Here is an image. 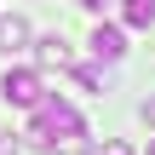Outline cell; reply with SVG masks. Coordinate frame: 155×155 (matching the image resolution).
I'll use <instances>...</instances> for the list:
<instances>
[{
  "label": "cell",
  "instance_id": "7a4b0ae2",
  "mask_svg": "<svg viewBox=\"0 0 155 155\" xmlns=\"http://www.w3.org/2000/svg\"><path fill=\"white\" fill-rule=\"evenodd\" d=\"M40 92H46V86H40V75H35V69H6V75H0V98H6V104H17V109H35V104H40Z\"/></svg>",
  "mask_w": 155,
  "mask_h": 155
},
{
  "label": "cell",
  "instance_id": "8992f818",
  "mask_svg": "<svg viewBox=\"0 0 155 155\" xmlns=\"http://www.w3.org/2000/svg\"><path fill=\"white\" fill-rule=\"evenodd\" d=\"M35 52H40V63H58V69H69V63H75V58H69V46H63L58 35H52V40H40Z\"/></svg>",
  "mask_w": 155,
  "mask_h": 155
},
{
  "label": "cell",
  "instance_id": "3957f363",
  "mask_svg": "<svg viewBox=\"0 0 155 155\" xmlns=\"http://www.w3.org/2000/svg\"><path fill=\"white\" fill-rule=\"evenodd\" d=\"M92 58H104V63H121V58H127V35H121L115 23H98V29H92Z\"/></svg>",
  "mask_w": 155,
  "mask_h": 155
},
{
  "label": "cell",
  "instance_id": "6da1fadb",
  "mask_svg": "<svg viewBox=\"0 0 155 155\" xmlns=\"http://www.w3.org/2000/svg\"><path fill=\"white\" fill-rule=\"evenodd\" d=\"M29 115H35V121H29V138H35V144H52V138H63V132H81L75 104H63L58 92H40V104H35Z\"/></svg>",
  "mask_w": 155,
  "mask_h": 155
},
{
  "label": "cell",
  "instance_id": "5b68a950",
  "mask_svg": "<svg viewBox=\"0 0 155 155\" xmlns=\"http://www.w3.org/2000/svg\"><path fill=\"white\" fill-rule=\"evenodd\" d=\"M121 17H127V29H150L155 23V0H121Z\"/></svg>",
  "mask_w": 155,
  "mask_h": 155
},
{
  "label": "cell",
  "instance_id": "52a82bcc",
  "mask_svg": "<svg viewBox=\"0 0 155 155\" xmlns=\"http://www.w3.org/2000/svg\"><path fill=\"white\" fill-rule=\"evenodd\" d=\"M69 69H75V86L81 92H104V75L98 69H81V63H69Z\"/></svg>",
  "mask_w": 155,
  "mask_h": 155
},
{
  "label": "cell",
  "instance_id": "7c38bea8",
  "mask_svg": "<svg viewBox=\"0 0 155 155\" xmlns=\"http://www.w3.org/2000/svg\"><path fill=\"white\" fill-rule=\"evenodd\" d=\"M150 155H155V144H150Z\"/></svg>",
  "mask_w": 155,
  "mask_h": 155
},
{
  "label": "cell",
  "instance_id": "8fae6325",
  "mask_svg": "<svg viewBox=\"0 0 155 155\" xmlns=\"http://www.w3.org/2000/svg\"><path fill=\"white\" fill-rule=\"evenodd\" d=\"M75 6H86V12H98V6H104V0H75Z\"/></svg>",
  "mask_w": 155,
  "mask_h": 155
},
{
  "label": "cell",
  "instance_id": "9c48e42d",
  "mask_svg": "<svg viewBox=\"0 0 155 155\" xmlns=\"http://www.w3.org/2000/svg\"><path fill=\"white\" fill-rule=\"evenodd\" d=\"M0 155H17V138L12 132H0Z\"/></svg>",
  "mask_w": 155,
  "mask_h": 155
},
{
  "label": "cell",
  "instance_id": "277c9868",
  "mask_svg": "<svg viewBox=\"0 0 155 155\" xmlns=\"http://www.w3.org/2000/svg\"><path fill=\"white\" fill-rule=\"evenodd\" d=\"M29 46V23L23 17H0V52L12 58V52H23Z\"/></svg>",
  "mask_w": 155,
  "mask_h": 155
},
{
  "label": "cell",
  "instance_id": "ba28073f",
  "mask_svg": "<svg viewBox=\"0 0 155 155\" xmlns=\"http://www.w3.org/2000/svg\"><path fill=\"white\" fill-rule=\"evenodd\" d=\"M98 155H132V144H121V138H115V144H104Z\"/></svg>",
  "mask_w": 155,
  "mask_h": 155
},
{
  "label": "cell",
  "instance_id": "30bf717a",
  "mask_svg": "<svg viewBox=\"0 0 155 155\" xmlns=\"http://www.w3.org/2000/svg\"><path fill=\"white\" fill-rule=\"evenodd\" d=\"M144 121H150V127H155V98H150V104H144Z\"/></svg>",
  "mask_w": 155,
  "mask_h": 155
}]
</instances>
